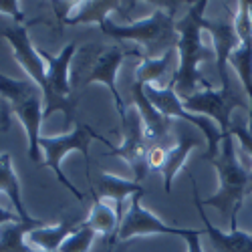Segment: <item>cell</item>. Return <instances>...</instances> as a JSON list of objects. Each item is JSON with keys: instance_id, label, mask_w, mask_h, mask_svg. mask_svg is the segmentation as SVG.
<instances>
[{"instance_id": "e0dca14e", "label": "cell", "mask_w": 252, "mask_h": 252, "mask_svg": "<svg viewBox=\"0 0 252 252\" xmlns=\"http://www.w3.org/2000/svg\"><path fill=\"white\" fill-rule=\"evenodd\" d=\"M135 2H119V0H89V2H73L71 12L63 20L61 27L77 25H99L103 27L111 12H123L125 8H133Z\"/></svg>"}, {"instance_id": "ba28073f", "label": "cell", "mask_w": 252, "mask_h": 252, "mask_svg": "<svg viewBox=\"0 0 252 252\" xmlns=\"http://www.w3.org/2000/svg\"><path fill=\"white\" fill-rule=\"evenodd\" d=\"M143 91H145V95H148V99L152 101V105L161 115H165L167 119H180L184 123H190V125H194L200 133H204L206 143H208V150L202 156L204 159L212 161V159L218 158L224 135H222L220 127L212 119L206 117V115H196V113L186 111L184 105H182V99L178 97L174 85L165 87V89H158V87L148 85V87H143Z\"/></svg>"}, {"instance_id": "9c48e42d", "label": "cell", "mask_w": 252, "mask_h": 252, "mask_svg": "<svg viewBox=\"0 0 252 252\" xmlns=\"http://www.w3.org/2000/svg\"><path fill=\"white\" fill-rule=\"evenodd\" d=\"M246 99L248 97L242 91H238L236 87H226L220 91L204 89L192 97L182 99V105H184V109L190 111V113L206 115L210 119H214L222 131V135H226V133H230V125H232L230 115H232L234 107L250 111V103Z\"/></svg>"}, {"instance_id": "ffe728a7", "label": "cell", "mask_w": 252, "mask_h": 252, "mask_svg": "<svg viewBox=\"0 0 252 252\" xmlns=\"http://www.w3.org/2000/svg\"><path fill=\"white\" fill-rule=\"evenodd\" d=\"M139 192H145V190H143V186L135 180H125V178H119V176L107 174V172L99 174V178H97L95 194L99 198H111L117 204L115 212H117L119 220H121V214H123V200L133 196V194H139Z\"/></svg>"}, {"instance_id": "603a6c76", "label": "cell", "mask_w": 252, "mask_h": 252, "mask_svg": "<svg viewBox=\"0 0 252 252\" xmlns=\"http://www.w3.org/2000/svg\"><path fill=\"white\" fill-rule=\"evenodd\" d=\"M0 192H4L14 210H16V216L23 220V222H32L36 218H32L29 212H27V208L23 204V196H20V182L14 174V167H12V158L8 152L4 154H0Z\"/></svg>"}, {"instance_id": "2e32d148", "label": "cell", "mask_w": 252, "mask_h": 252, "mask_svg": "<svg viewBox=\"0 0 252 252\" xmlns=\"http://www.w3.org/2000/svg\"><path fill=\"white\" fill-rule=\"evenodd\" d=\"M202 145V137L198 135V129L194 125H186L182 121V125L178 127V141L176 145H172L170 150H167V158H165V163L161 167V178H163V190L165 194L172 192V182L176 178V174L184 167L186 163V158L190 156V152L194 148Z\"/></svg>"}, {"instance_id": "7402d4cb", "label": "cell", "mask_w": 252, "mask_h": 252, "mask_svg": "<svg viewBox=\"0 0 252 252\" xmlns=\"http://www.w3.org/2000/svg\"><path fill=\"white\" fill-rule=\"evenodd\" d=\"M75 228H77V224L71 220L55 224V226H40L36 230H31L27 236V242L40 252H59L63 242L73 234Z\"/></svg>"}, {"instance_id": "ac0fdd59", "label": "cell", "mask_w": 252, "mask_h": 252, "mask_svg": "<svg viewBox=\"0 0 252 252\" xmlns=\"http://www.w3.org/2000/svg\"><path fill=\"white\" fill-rule=\"evenodd\" d=\"M131 99H133V107L137 109V113L141 115V121H143V127H145V133H148L150 141H163L170 135V127H172V119H167L165 115H161L152 101L148 99L143 91V85L137 81H133L131 85Z\"/></svg>"}, {"instance_id": "6da1fadb", "label": "cell", "mask_w": 252, "mask_h": 252, "mask_svg": "<svg viewBox=\"0 0 252 252\" xmlns=\"http://www.w3.org/2000/svg\"><path fill=\"white\" fill-rule=\"evenodd\" d=\"M125 57H137L139 61L145 57L139 47L125 49L121 45H85L75 53L71 65V87L73 93L79 97V91L85 89L91 83H103L109 89L115 109L119 117H125L127 107L117 89V73Z\"/></svg>"}, {"instance_id": "d4e9b609", "label": "cell", "mask_w": 252, "mask_h": 252, "mask_svg": "<svg viewBox=\"0 0 252 252\" xmlns=\"http://www.w3.org/2000/svg\"><path fill=\"white\" fill-rule=\"evenodd\" d=\"M95 236H97L95 230L89 228L85 222H81L73 230V234L65 242H63V246H61L59 252H89L91 246H93Z\"/></svg>"}, {"instance_id": "30bf717a", "label": "cell", "mask_w": 252, "mask_h": 252, "mask_svg": "<svg viewBox=\"0 0 252 252\" xmlns=\"http://www.w3.org/2000/svg\"><path fill=\"white\" fill-rule=\"evenodd\" d=\"M121 129H123V141L119 148H113L107 152V156H119L129 163L135 182H141L150 174L148 167V152H150V137L145 133L141 115L137 109H127L125 117H121Z\"/></svg>"}, {"instance_id": "277c9868", "label": "cell", "mask_w": 252, "mask_h": 252, "mask_svg": "<svg viewBox=\"0 0 252 252\" xmlns=\"http://www.w3.org/2000/svg\"><path fill=\"white\" fill-rule=\"evenodd\" d=\"M176 8H158L154 14L145 16L131 25H115L105 20L101 27L105 36L115 38L117 43H137L148 59H159L165 53L178 49V29L174 20Z\"/></svg>"}, {"instance_id": "5b68a950", "label": "cell", "mask_w": 252, "mask_h": 252, "mask_svg": "<svg viewBox=\"0 0 252 252\" xmlns=\"http://www.w3.org/2000/svg\"><path fill=\"white\" fill-rule=\"evenodd\" d=\"M0 95L8 101L10 111L18 117L27 131L29 158L40 161V125L45 119V95L31 79H12L0 73Z\"/></svg>"}, {"instance_id": "cb8c5ba5", "label": "cell", "mask_w": 252, "mask_h": 252, "mask_svg": "<svg viewBox=\"0 0 252 252\" xmlns=\"http://www.w3.org/2000/svg\"><path fill=\"white\" fill-rule=\"evenodd\" d=\"M85 224L89 228H93L97 234L109 236L115 230H119L121 220L113 208H109L105 202H101V198L97 194H93V206H91V212H89V218L85 220Z\"/></svg>"}, {"instance_id": "f1b7e54d", "label": "cell", "mask_w": 252, "mask_h": 252, "mask_svg": "<svg viewBox=\"0 0 252 252\" xmlns=\"http://www.w3.org/2000/svg\"><path fill=\"white\" fill-rule=\"evenodd\" d=\"M16 220H20L16 214L8 212V210H4V208H0V226H4L8 222H16Z\"/></svg>"}, {"instance_id": "3957f363", "label": "cell", "mask_w": 252, "mask_h": 252, "mask_svg": "<svg viewBox=\"0 0 252 252\" xmlns=\"http://www.w3.org/2000/svg\"><path fill=\"white\" fill-rule=\"evenodd\" d=\"M212 165L218 172L220 188L218 192L210 198L202 200V206H212L220 210L222 216L230 224V232L238 230V212L244 204V198L248 192H252V174L240 163L236 152H234V139L232 133H226L220 145V154L216 159H212Z\"/></svg>"}, {"instance_id": "44dd1931", "label": "cell", "mask_w": 252, "mask_h": 252, "mask_svg": "<svg viewBox=\"0 0 252 252\" xmlns=\"http://www.w3.org/2000/svg\"><path fill=\"white\" fill-rule=\"evenodd\" d=\"M40 226H47L43 220H32V222H8L4 226H0V252H40L32 248L27 242V236L31 230H36Z\"/></svg>"}, {"instance_id": "52a82bcc", "label": "cell", "mask_w": 252, "mask_h": 252, "mask_svg": "<svg viewBox=\"0 0 252 252\" xmlns=\"http://www.w3.org/2000/svg\"><path fill=\"white\" fill-rule=\"evenodd\" d=\"M40 57L47 63V89H45V117L53 115L55 111L65 113L67 123L77 121V95L71 87V65L77 53V45L69 43L63 47L59 55H49L47 51L38 49Z\"/></svg>"}, {"instance_id": "4316f807", "label": "cell", "mask_w": 252, "mask_h": 252, "mask_svg": "<svg viewBox=\"0 0 252 252\" xmlns=\"http://www.w3.org/2000/svg\"><path fill=\"white\" fill-rule=\"evenodd\" d=\"M0 14L10 16L16 25H27L25 23V12L20 10V4L16 0H0Z\"/></svg>"}, {"instance_id": "8992f818", "label": "cell", "mask_w": 252, "mask_h": 252, "mask_svg": "<svg viewBox=\"0 0 252 252\" xmlns=\"http://www.w3.org/2000/svg\"><path fill=\"white\" fill-rule=\"evenodd\" d=\"M101 141L105 143L109 150H113L115 145L107 139L103 137L101 133H97L91 125L83 123V121H75V129L71 133H63V135H53V137H40V152L45 154V159L40 161V167H49V170H53V174L57 176V180L67 188V190L79 200V202H85V196H83L77 188L71 184V180L65 176V172H63L61 167V161L63 158H65L67 154L71 152H81L83 156H85V163L89 165V143L91 141Z\"/></svg>"}, {"instance_id": "7c38bea8", "label": "cell", "mask_w": 252, "mask_h": 252, "mask_svg": "<svg viewBox=\"0 0 252 252\" xmlns=\"http://www.w3.org/2000/svg\"><path fill=\"white\" fill-rule=\"evenodd\" d=\"M40 23H45V20L43 18L29 20L27 25H14V27H8L4 31H0V34H2L4 40L10 43L12 57L20 65V69H23L27 73V77L45 93V89H47V63L43 61L38 49L32 45V40L29 36V27L40 25Z\"/></svg>"}, {"instance_id": "4fadbf2b", "label": "cell", "mask_w": 252, "mask_h": 252, "mask_svg": "<svg viewBox=\"0 0 252 252\" xmlns=\"http://www.w3.org/2000/svg\"><path fill=\"white\" fill-rule=\"evenodd\" d=\"M248 4L250 2H246V0L236 2L234 27H236V32L240 36V45L232 55H230L228 65L234 67L242 87H244V93L248 97V103H250V111H248L250 127H248V131L252 133V20H250Z\"/></svg>"}, {"instance_id": "f546056e", "label": "cell", "mask_w": 252, "mask_h": 252, "mask_svg": "<svg viewBox=\"0 0 252 252\" xmlns=\"http://www.w3.org/2000/svg\"><path fill=\"white\" fill-rule=\"evenodd\" d=\"M2 107H4V99H0V127H2Z\"/></svg>"}, {"instance_id": "83f0119b", "label": "cell", "mask_w": 252, "mask_h": 252, "mask_svg": "<svg viewBox=\"0 0 252 252\" xmlns=\"http://www.w3.org/2000/svg\"><path fill=\"white\" fill-rule=\"evenodd\" d=\"M202 234H204V230H196L192 236H188V238H186V242H188V252H204L202 242H200Z\"/></svg>"}, {"instance_id": "484cf974", "label": "cell", "mask_w": 252, "mask_h": 252, "mask_svg": "<svg viewBox=\"0 0 252 252\" xmlns=\"http://www.w3.org/2000/svg\"><path fill=\"white\" fill-rule=\"evenodd\" d=\"M172 145H167V139L163 141H154L150 145V152H148V167L150 172H161V167L165 163V158H167V150Z\"/></svg>"}, {"instance_id": "4dcf8cb0", "label": "cell", "mask_w": 252, "mask_h": 252, "mask_svg": "<svg viewBox=\"0 0 252 252\" xmlns=\"http://www.w3.org/2000/svg\"><path fill=\"white\" fill-rule=\"evenodd\" d=\"M248 8H250V20H252V2L248 4Z\"/></svg>"}, {"instance_id": "8fae6325", "label": "cell", "mask_w": 252, "mask_h": 252, "mask_svg": "<svg viewBox=\"0 0 252 252\" xmlns=\"http://www.w3.org/2000/svg\"><path fill=\"white\" fill-rule=\"evenodd\" d=\"M145 192L133 194L127 212L123 214L119 230L115 232V240L113 242H125L135 236H152V234H172V236H182L184 240L188 236H192L196 230H182V228H174L170 224L161 222L156 214H152L150 210H145L141 206V198Z\"/></svg>"}, {"instance_id": "7a4b0ae2", "label": "cell", "mask_w": 252, "mask_h": 252, "mask_svg": "<svg viewBox=\"0 0 252 252\" xmlns=\"http://www.w3.org/2000/svg\"><path fill=\"white\" fill-rule=\"evenodd\" d=\"M208 2L200 0V2H192L188 6V12L182 20H176V29L180 34L178 40V57H180V65H178V75L174 81V87L180 99L192 97L202 89H214L210 85V81L204 79L200 73L198 65L204 61H212L214 55L210 49L202 45V18Z\"/></svg>"}, {"instance_id": "5bb4252c", "label": "cell", "mask_w": 252, "mask_h": 252, "mask_svg": "<svg viewBox=\"0 0 252 252\" xmlns=\"http://www.w3.org/2000/svg\"><path fill=\"white\" fill-rule=\"evenodd\" d=\"M202 29L210 32L214 40V55H216V69L220 77V85L222 89L232 87V81L228 75V59L232 55L238 45H240V36L234 27V14L230 20H208L202 18Z\"/></svg>"}, {"instance_id": "1f68e13d", "label": "cell", "mask_w": 252, "mask_h": 252, "mask_svg": "<svg viewBox=\"0 0 252 252\" xmlns=\"http://www.w3.org/2000/svg\"><path fill=\"white\" fill-rule=\"evenodd\" d=\"M111 252H113V250H111Z\"/></svg>"}, {"instance_id": "d6986e66", "label": "cell", "mask_w": 252, "mask_h": 252, "mask_svg": "<svg viewBox=\"0 0 252 252\" xmlns=\"http://www.w3.org/2000/svg\"><path fill=\"white\" fill-rule=\"evenodd\" d=\"M194 204H196L200 218L204 222V234H208V238H210V242H212L216 252H252V234L242 232V230L222 232V230H218L212 222L208 220V216L204 214V210H202L196 196H194Z\"/></svg>"}, {"instance_id": "9a60e30c", "label": "cell", "mask_w": 252, "mask_h": 252, "mask_svg": "<svg viewBox=\"0 0 252 252\" xmlns=\"http://www.w3.org/2000/svg\"><path fill=\"white\" fill-rule=\"evenodd\" d=\"M178 65H180V57L178 51H170L159 59H148L143 57L139 61V65L135 67V77L133 81L141 83L143 87H158V89H165L174 85L176 75H178Z\"/></svg>"}]
</instances>
